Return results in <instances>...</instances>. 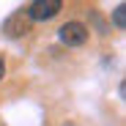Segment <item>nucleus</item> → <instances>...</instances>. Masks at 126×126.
Wrapping results in <instances>:
<instances>
[{"mask_svg":"<svg viewBox=\"0 0 126 126\" xmlns=\"http://www.w3.org/2000/svg\"><path fill=\"white\" fill-rule=\"evenodd\" d=\"M30 30V19H28V14L19 8V11H14L6 22H3V33L8 36V38H19V36H25Z\"/></svg>","mask_w":126,"mask_h":126,"instance_id":"7ed1b4c3","label":"nucleus"},{"mask_svg":"<svg viewBox=\"0 0 126 126\" xmlns=\"http://www.w3.org/2000/svg\"><path fill=\"white\" fill-rule=\"evenodd\" d=\"M3 74H6V60H3V55H0V79H3Z\"/></svg>","mask_w":126,"mask_h":126,"instance_id":"39448f33","label":"nucleus"},{"mask_svg":"<svg viewBox=\"0 0 126 126\" xmlns=\"http://www.w3.org/2000/svg\"><path fill=\"white\" fill-rule=\"evenodd\" d=\"M58 38L66 47H82L88 41V28L82 22H66V25L58 28Z\"/></svg>","mask_w":126,"mask_h":126,"instance_id":"f03ea898","label":"nucleus"},{"mask_svg":"<svg viewBox=\"0 0 126 126\" xmlns=\"http://www.w3.org/2000/svg\"><path fill=\"white\" fill-rule=\"evenodd\" d=\"M112 22H115V28H118V30H123V28H126V6H123V3H118V6H115V11H112Z\"/></svg>","mask_w":126,"mask_h":126,"instance_id":"20e7f679","label":"nucleus"},{"mask_svg":"<svg viewBox=\"0 0 126 126\" xmlns=\"http://www.w3.org/2000/svg\"><path fill=\"white\" fill-rule=\"evenodd\" d=\"M60 8H63L60 0H33V3H28L22 11L28 14L30 22H47V19L60 14Z\"/></svg>","mask_w":126,"mask_h":126,"instance_id":"f257e3e1","label":"nucleus"}]
</instances>
